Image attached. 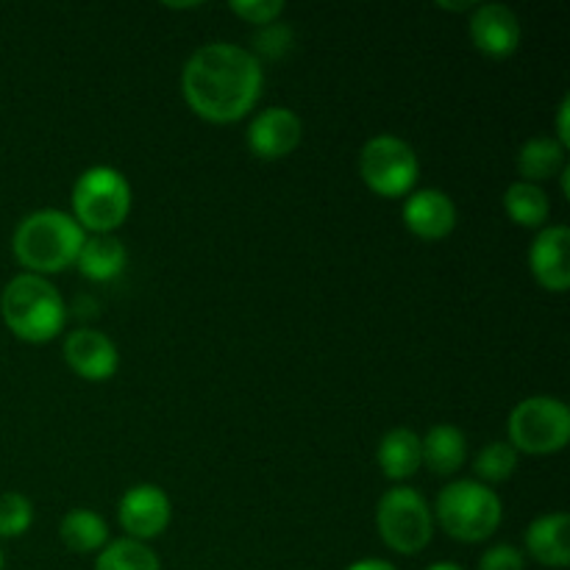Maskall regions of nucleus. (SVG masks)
Listing matches in <instances>:
<instances>
[{
    "mask_svg": "<svg viewBox=\"0 0 570 570\" xmlns=\"http://www.w3.org/2000/svg\"><path fill=\"white\" fill-rule=\"evenodd\" d=\"M173 518V504L170 495L165 493L156 484H137V488L128 490L120 499L117 507V521L126 529V534L131 540H154L170 527Z\"/></svg>",
    "mask_w": 570,
    "mask_h": 570,
    "instance_id": "obj_9",
    "label": "nucleus"
},
{
    "mask_svg": "<svg viewBox=\"0 0 570 570\" xmlns=\"http://www.w3.org/2000/svg\"><path fill=\"white\" fill-rule=\"evenodd\" d=\"M126 245L111 234H92L83 239L76 256V267L89 282H111L126 267Z\"/></svg>",
    "mask_w": 570,
    "mask_h": 570,
    "instance_id": "obj_17",
    "label": "nucleus"
},
{
    "mask_svg": "<svg viewBox=\"0 0 570 570\" xmlns=\"http://www.w3.org/2000/svg\"><path fill=\"white\" fill-rule=\"evenodd\" d=\"M568 115H570V98H562L560 104V111H557V142L562 145V148H568L570 145V128H568Z\"/></svg>",
    "mask_w": 570,
    "mask_h": 570,
    "instance_id": "obj_28",
    "label": "nucleus"
},
{
    "mask_svg": "<svg viewBox=\"0 0 570 570\" xmlns=\"http://www.w3.org/2000/svg\"><path fill=\"white\" fill-rule=\"evenodd\" d=\"M518 451L510 443H490L479 451L473 471L482 479V484H501L515 473Z\"/></svg>",
    "mask_w": 570,
    "mask_h": 570,
    "instance_id": "obj_23",
    "label": "nucleus"
},
{
    "mask_svg": "<svg viewBox=\"0 0 570 570\" xmlns=\"http://www.w3.org/2000/svg\"><path fill=\"white\" fill-rule=\"evenodd\" d=\"M345 570H399V568H393L390 562H384V560H360Z\"/></svg>",
    "mask_w": 570,
    "mask_h": 570,
    "instance_id": "obj_29",
    "label": "nucleus"
},
{
    "mask_svg": "<svg viewBox=\"0 0 570 570\" xmlns=\"http://www.w3.org/2000/svg\"><path fill=\"white\" fill-rule=\"evenodd\" d=\"M0 570H3V551H0Z\"/></svg>",
    "mask_w": 570,
    "mask_h": 570,
    "instance_id": "obj_32",
    "label": "nucleus"
},
{
    "mask_svg": "<svg viewBox=\"0 0 570 570\" xmlns=\"http://www.w3.org/2000/svg\"><path fill=\"white\" fill-rule=\"evenodd\" d=\"M566 167V148L554 137H534L518 154V173L521 181L538 184L551 178Z\"/></svg>",
    "mask_w": 570,
    "mask_h": 570,
    "instance_id": "obj_20",
    "label": "nucleus"
},
{
    "mask_svg": "<svg viewBox=\"0 0 570 570\" xmlns=\"http://www.w3.org/2000/svg\"><path fill=\"white\" fill-rule=\"evenodd\" d=\"M59 538L76 554H92L109 543V527L92 510H70L59 523Z\"/></svg>",
    "mask_w": 570,
    "mask_h": 570,
    "instance_id": "obj_19",
    "label": "nucleus"
},
{
    "mask_svg": "<svg viewBox=\"0 0 570 570\" xmlns=\"http://www.w3.org/2000/svg\"><path fill=\"white\" fill-rule=\"evenodd\" d=\"M471 39L490 59H507L521 45V20L504 3H482L473 9Z\"/></svg>",
    "mask_w": 570,
    "mask_h": 570,
    "instance_id": "obj_11",
    "label": "nucleus"
},
{
    "mask_svg": "<svg viewBox=\"0 0 570 570\" xmlns=\"http://www.w3.org/2000/svg\"><path fill=\"white\" fill-rule=\"evenodd\" d=\"M265 83L259 59L232 42H212L184 65L181 92L189 109L206 122L228 126L256 106Z\"/></svg>",
    "mask_w": 570,
    "mask_h": 570,
    "instance_id": "obj_1",
    "label": "nucleus"
},
{
    "mask_svg": "<svg viewBox=\"0 0 570 570\" xmlns=\"http://www.w3.org/2000/svg\"><path fill=\"white\" fill-rule=\"evenodd\" d=\"M131 212V187L115 167H89L72 187V220L92 234H111Z\"/></svg>",
    "mask_w": 570,
    "mask_h": 570,
    "instance_id": "obj_5",
    "label": "nucleus"
},
{
    "mask_svg": "<svg viewBox=\"0 0 570 570\" xmlns=\"http://www.w3.org/2000/svg\"><path fill=\"white\" fill-rule=\"evenodd\" d=\"M95 570H159V560L145 543L122 538L100 549Z\"/></svg>",
    "mask_w": 570,
    "mask_h": 570,
    "instance_id": "obj_22",
    "label": "nucleus"
},
{
    "mask_svg": "<svg viewBox=\"0 0 570 570\" xmlns=\"http://www.w3.org/2000/svg\"><path fill=\"white\" fill-rule=\"evenodd\" d=\"M228 9L237 17H243L245 22L259 28L271 26V22H276L278 14H284L282 0H232Z\"/></svg>",
    "mask_w": 570,
    "mask_h": 570,
    "instance_id": "obj_26",
    "label": "nucleus"
},
{
    "mask_svg": "<svg viewBox=\"0 0 570 570\" xmlns=\"http://www.w3.org/2000/svg\"><path fill=\"white\" fill-rule=\"evenodd\" d=\"M527 568V557H523L521 549L515 546H493L482 554L479 560V570H523Z\"/></svg>",
    "mask_w": 570,
    "mask_h": 570,
    "instance_id": "obj_27",
    "label": "nucleus"
},
{
    "mask_svg": "<svg viewBox=\"0 0 570 570\" xmlns=\"http://www.w3.org/2000/svg\"><path fill=\"white\" fill-rule=\"evenodd\" d=\"M570 440V410L551 395H532L510 415V445L532 456L557 454Z\"/></svg>",
    "mask_w": 570,
    "mask_h": 570,
    "instance_id": "obj_6",
    "label": "nucleus"
},
{
    "mask_svg": "<svg viewBox=\"0 0 570 570\" xmlns=\"http://www.w3.org/2000/svg\"><path fill=\"white\" fill-rule=\"evenodd\" d=\"M426 570H462V568L454 566V562H434V566H429Z\"/></svg>",
    "mask_w": 570,
    "mask_h": 570,
    "instance_id": "obj_31",
    "label": "nucleus"
},
{
    "mask_svg": "<svg viewBox=\"0 0 570 570\" xmlns=\"http://www.w3.org/2000/svg\"><path fill=\"white\" fill-rule=\"evenodd\" d=\"M65 360L70 371L87 382H106L120 367L117 345L95 328H78L65 340Z\"/></svg>",
    "mask_w": 570,
    "mask_h": 570,
    "instance_id": "obj_12",
    "label": "nucleus"
},
{
    "mask_svg": "<svg viewBox=\"0 0 570 570\" xmlns=\"http://www.w3.org/2000/svg\"><path fill=\"white\" fill-rule=\"evenodd\" d=\"M256 59L265 56V59H282L289 48H293V28L282 26V22H271V26L262 28L254 39Z\"/></svg>",
    "mask_w": 570,
    "mask_h": 570,
    "instance_id": "obj_25",
    "label": "nucleus"
},
{
    "mask_svg": "<svg viewBox=\"0 0 570 570\" xmlns=\"http://www.w3.org/2000/svg\"><path fill=\"white\" fill-rule=\"evenodd\" d=\"M570 518L566 512H551L538 518L527 529V549L534 562L546 568H568L570 566Z\"/></svg>",
    "mask_w": 570,
    "mask_h": 570,
    "instance_id": "obj_15",
    "label": "nucleus"
},
{
    "mask_svg": "<svg viewBox=\"0 0 570 570\" xmlns=\"http://www.w3.org/2000/svg\"><path fill=\"white\" fill-rule=\"evenodd\" d=\"M33 507L22 493L0 495V538H20L31 529Z\"/></svg>",
    "mask_w": 570,
    "mask_h": 570,
    "instance_id": "obj_24",
    "label": "nucleus"
},
{
    "mask_svg": "<svg viewBox=\"0 0 570 570\" xmlns=\"http://www.w3.org/2000/svg\"><path fill=\"white\" fill-rule=\"evenodd\" d=\"M376 527L395 554H417L434 534V515L426 499L412 488H393L376 507Z\"/></svg>",
    "mask_w": 570,
    "mask_h": 570,
    "instance_id": "obj_7",
    "label": "nucleus"
},
{
    "mask_svg": "<svg viewBox=\"0 0 570 570\" xmlns=\"http://www.w3.org/2000/svg\"><path fill=\"white\" fill-rule=\"evenodd\" d=\"M504 518V504L488 484L460 479L438 495V521L449 538L460 543H482L493 538Z\"/></svg>",
    "mask_w": 570,
    "mask_h": 570,
    "instance_id": "obj_4",
    "label": "nucleus"
},
{
    "mask_svg": "<svg viewBox=\"0 0 570 570\" xmlns=\"http://www.w3.org/2000/svg\"><path fill=\"white\" fill-rule=\"evenodd\" d=\"M568 248H570L568 226L540 228L532 248H529V267H532V276L538 278L540 287H546L549 293H566L570 287Z\"/></svg>",
    "mask_w": 570,
    "mask_h": 570,
    "instance_id": "obj_13",
    "label": "nucleus"
},
{
    "mask_svg": "<svg viewBox=\"0 0 570 570\" xmlns=\"http://www.w3.org/2000/svg\"><path fill=\"white\" fill-rule=\"evenodd\" d=\"M504 209L523 228H543L551 215L549 195L543 193L540 184L529 181L510 184V189L504 193Z\"/></svg>",
    "mask_w": 570,
    "mask_h": 570,
    "instance_id": "obj_21",
    "label": "nucleus"
},
{
    "mask_svg": "<svg viewBox=\"0 0 570 570\" xmlns=\"http://www.w3.org/2000/svg\"><path fill=\"white\" fill-rule=\"evenodd\" d=\"M304 139V122L293 109L273 106V109L259 111L248 128V148L250 154L265 161L284 159L293 154Z\"/></svg>",
    "mask_w": 570,
    "mask_h": 570,
    "instance_id": "obj_10",
    "label": "nucleus"
},
{
    "mask_svg": "<svg viewBox=\"0 0 570 570\" xmlns=\"http://www.w3.org/2000/svg\"><path fill=\"white\" fill-rule=\"evenodd\" d=\"M468 443L465 434L456 426L440 423L429 429L426 438H421V462L434 473V476H451L465 465Z\"/></svg>",
    "mask_w": 570,
    "mask_h": 570,
    "instance_id": "obj_16",
    "label": "nucleus"
},
{
    "mask_svg": "<svg viewBox=\"0 0 570 570\" xmlns=\"http://www.w3.org/2000/svg\"><path fill=\"white\" fill-rule=\"evenodd\" d=\"M421 438L412 429H393L379 443V468L390 482H404L421 468Z\"/></svg>",
    "mask_w": 570,
    "mask_h": 570,
    "instance_id": "obj_18",
    "label": "nucleus"
},
{
    "mask_svg": "<svg viewBox=\"0 0 570 570\" xmlns=\"http://www.w3.org/2000/svg\"><path fill=\"white\" fill-rule=\"evenodd\" d=\"M83 239H87V232L72 220V215L59 209H39L22 217L11 248L28 273L45 276V273H61L76 265Z\"/></svg>",
    "mask_w": 570,
    "mask_h": 570,
    "instance_id": "obj_2",
    "label": "nucleus"
},
{
    "mask_svg": "<svg viewBox=\"0 0 570 570\" xmlns=\"http://www.w3.org/2000/svg\"><path fill=\"white\" fill-rule=\"evenodd\" d=\"M440 9H449V11H465V9H476V3H471V0H465V3H443L440 0Z\"/></svg>",
    "mask_w": 570,
    "mask_h": 570,
    "instance_id": "obj_30",
    "label": "nucleus"
},
{
    "mask_svg": "<svg viewBox=\"0 0 570 570\" xmlns=\"http://www.w3.org/2000/svg\"><path fill=\"white\" fill-rule=\"evenodd\" d=\"M404 226L410 228L415 237L429 239H445L456 228V206L440 189H417V193L406 195L404 204Z\"/></svg>",
    "mask_w": 570,
    "mask_h": 570,
    "instance_id": "obj_14",
    "label": "nucleus"
},
{
    "mask_svg": "<svg viewBox=\"0 0 570 570\" xmlns=\"http://www.w3.org/2000/svg\"><path fill=\"white\" fill-rule=\"evenodd\" d=\"M360 173L367 189L382 198H404L415 189L421 176V161L410 142L393 134H379L367 139L360 154Z\"/></svg>",
    "mask_w": 570,
    "mask_h": 570,
    "instance_id": "obj_8",
    "label": "nucleus"
},
{
    "mask_svg": "<svg viewBox=\"0 0 570 570\" xmlns=\"http://www.w3.org/2000/svg\"><path fill=\"white\" fill-rule=\"evenodd\" d=\"M0 315L14 337L33 345L50 343L67 321L59 289L33 273H20L6 284L0 295Z\"/></svg>",
    "mask_w": 570,
    "mask_h": 570,
    "instance_id": "obj_3",
    "label": "nucleus"
}]
</instances>
